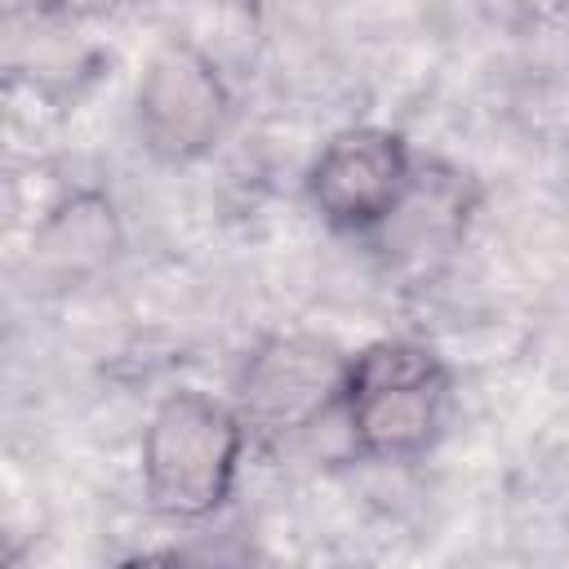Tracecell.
<instances>
[{
	"label": "cell",
	"mask_w": 569,
	"mask_h": 569,
	"mask_svg": "<svg viewBox=\"0 0 569 569\" xmlns=\"http://www.w3.org/2000/svg\"><path fill=\"white\" fill-rule=\"evenodd\" d=\"M244 436L240 409L196 387L169 391L142 436V485L151 507L169 520L213 516L236 489Z\"/></svg>",
	"instance_id": "cell-1"
},
{
	"label": "cell",
	"mask_w": 569,
	"mask_h": 569,
	"mask_svg": "<svg viewBox=\"0 0 569 569\" xmlns=\"http://www.w3.org/2000/svg\"><path fill=\"white\" fill-rule=\"evenodd\" d=\"M445 405L449 369L413 338H382L347 360L338 409L365 458L396 462L422 453L440 431Z\"/></svg>",
	"instance_id": "cell-2"
},
{
	"label": "cell",
	"mask_w": 569,
	"mask_h": 569,
	"mask_svg": "<svg viewBox=\"0 0 569 569\" xmlns=\"http://www.w3.org/2000/svg\"><path fill=\"white\" fill-rule=\"evenodd\" d=\"M413 187L409 142L378 124H356L333 133L307 169L311 209L347 236L387 227Z\"/></svg>",
	"instance_id": "cell-3"
},
{
	"label": "cell",
	"mask_w": 569,
	"mask_h": 569,
	"mask_svg": "<svg viewBox=\"0 0 569 569\" xmlns=\"http://www.w3.org/2000/svg\"><path fill=\"white\" fill-rule=\"evenodd\" d=\"M138 138L164 164H191L227 129L231 93L213 58L196 44H169L151 58L138 80Z\"/></svg>",
	"instance_id": "cell-4"
},
{
	"label": "cell",
	"mask_w": 569,
	"mask_h": 569,
	"mask_svg": "<svg viewBox=\"0 0 569 569\" xmlns=\"http://www.w3.org/2000/svg\"><path fill=\"white\" fill-rule=\"evenodd\" d=\"M342 382H347V356H338L320 338L280 333L249 356L240 373L236 409L249 431L293 436L338 409Z\"/></svg>",
	"instance_id": "cell-5"
}]
</instances>
